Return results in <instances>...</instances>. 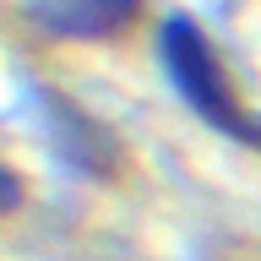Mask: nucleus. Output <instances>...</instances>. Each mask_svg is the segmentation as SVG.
Returning a JSON list of instances; mask_svg holds the SVG:
<instances>
[{"instance_id":"nucleus-2","label":"nucleus","mask_w":261,"mask_h":261,"mask_svg":"<svg viewBox=\"0 0 261 261\" xmlns=\"http://www.w3.org/2000/svg\"><path fill=\"white\" fill-rule=\"evenodd\" d=\"M16 201H22V185H16V179L6 174V169H0V212H11Z\"/></svg>"},{"instance_id":"nucleus-1","label":"nucleus","mask_w":261,"mask_h":261,"mask_svg":"<svg viewBox=\"0 0 261 261\" xmlns=\"http://www.w3.org/2000/svg\"><path fill=\"white\" fill-rule=\"evenodd\" d=\"M158 55H163V71L174 76L179 98L191 103L207 125L228 130L234 142H261L256 120H245L240 103H234V87H228L223 65H218V55L207 49V38L196 33V22H185V16H174L169 28H163L158 38Z\"/></svg>"}]
</instances>
